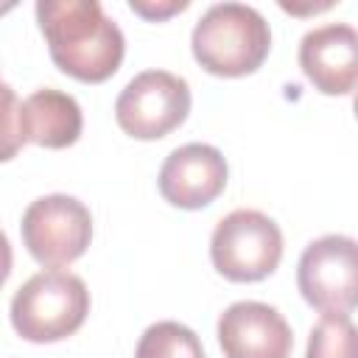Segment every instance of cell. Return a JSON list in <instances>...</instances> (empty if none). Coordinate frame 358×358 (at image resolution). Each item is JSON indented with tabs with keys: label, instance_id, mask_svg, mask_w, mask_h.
Instances as JSON below:
<instances>
[{
	"label": "cell",
	"instance_id": "obj_15",
	"mask_svg": "<svg viewBox=\"0 0 358 358\" xmlns=\"http://www.w3.org/2000/svg\"><path fill=\"white\" fill-rule=\"evenodd\" d=\"M352 109H355V117H358V95H355V101H352Z\"/></svg>",
	"mask_w": 358,
	"mask_h": 358
},
{
	"label": "cell",
	"instance_id": "obj_2",
	"mask_svg": "<svg viewBox=\"0 0 358 358\" xmlns=\"http://www.w3.org/2000/svg\"><path fill=\"white\" fill-rule=\"evenodd\" d=\"M190 48L207 73L238 78L266 62L271 28L266 17L246 3H215L196 22Z\"/></svg>",
	"mask_w": 358,
	"mask_h": 358
},
{
	"label": "cell",
	"instance_id": "obj_3",
	"mask_svg": "<svg viewBox=\"0 0 358 358\" xmlns=\"http://www.w3.org/2000/svg\"><path fill=\"white\" fill-rule=\"evenodd\" d=\"M90 313V291L70 271H39L11 299V324L25 341L50 344L73 336Z\"/></svg>",
	"mask_w": 358,
	"mask_h": 358
},
{
	"label": "cell",
	"instance_id": "obj_8",
	"mask_svg": "<svg viewBox=\"0 0 358 358\" xmlns=\"http://www.w3.org/2000/svg\"><path fill=\"white\" fill-rule=\"evenodd\" d=\"M3 90H6L3 159H11L17 145L22 143H36L45 148H67L78 140L84 117L73 95L53 90V87H42L17 106L11 87H3Z\"/></svg>",
	"mask_w": 358,
	"mask_h": 358
},
{
	"label": "cell",
	"instance_id": "obj_9",
	"mask_svg": "<svg viewBox=\"0 0 358 358\" xmlns=\"http://www.w3.org/2000/svg\"><path fill=\"white\" fill-rule=\"evenodd\" d=\"M227 176V159L215 145L187 143L165 157L157 185L168 204L182 210H201L224 193Z\"/></svg>",
	"mask_w": 358,
	"mask_h": 358
},
{
	"label": "cell",
	"instance_id": "obj_10",
	"mask_svg": "<svg viewBox=\"0 0 358 358\" xmlns=\"http://www.w3.org/2000/svg\"><path fill=\"white\" fill-rule=\"evenodd\" d=\"M218 344L227 358H288L294 333L266 302H232L218 319Z\"/></svg>",
	"mask_w": 358,
	"mask_h": 358
},
{
	"label": "cell",
	"instance_id": "obj_13",
	"mask_svg": "<svg viewBox=\"0 0 358 358\" xmlns=\"http://www.w3.org/2000/svg\"><path fill=\"white\" fill-rule=\"evenodd\" d=\"M305 358H358V324L347 313H322L308 336Z\"/></svg>",
	"mask_w": 358,
	"mask_h": 358
},
{
	"label": "cell",
	"instance_id": "obj_1",
	"mask_svg": "<svg viewBox=\"0 0 358 358\" xmlns=\"http://www.w3.org/2000/svg\"><path fill=\"white\" fill-rule=\"evenodd\" d=\"M36 22L62 73L87 84H101L117 73L126 39L98 0H39Z\"/></svg>",
	"mask_w": 358,
	"mask_h": 358
},
{
	"label": "cell",
	"instance_id": "obj_12",
	"mask_svg": "<svg viewBox=\"0 0 358 358\" xmlns=\"http://www.w3.org/2000/svg\"><path fill=\"white\" fill-rule=\"evenodd\" d=\"M134 358H204V347L190 327L165 319L140 336Z\"/></svg>",
	"mask_w": 358,
	"mask_h": 358
},
{
	"label": "cell",
	"instance_id": "obj_4",
	"mask_svg": "<svg viewBox=\"0 0 358 358\" xmlns=\"http://www.w3.org/2000/svg\"><path fill=\"white\" fill-rule=\"evenodd\" d=\"M210 257L218 274L232 282L266 280L282 257V232L260 210H232L210 238Z\"/></svg>",
	"mask_w": 358,
	"mask_h": 358
},
{
	"label": "cell",
	"instance_id": "obj_6",
	"mask_svg": "<svg viewBox=\"0 0 358 358\" xmlns=\"http://www.w3.org/2000/svg\"><path fill=\"white\" fill-rule=\"evenodd\" d=\"M190 112V87L168 70L137 73L115 101L117 126L137 140H159L179 129Z\"/></svg>",
	"mask_w": 358,
	"mask_h": 358
},
{
	"label": "cell",
	"instance_id": "obj_5",
	"mask_svg": "<svg viewBox=\"0 0 358 358\" xmlns=\"http://www.w3.org/2000/svg\"><path fill=\"white\" fill-rule=\"evenodd\" d=\"M22 243L28 255L50 268L78 260L92 241V215L84 201L64 193H50L28 204L22 213Z\"/></svg>",
	"mask_w": 358,
	"mask_h": 358
},
{
	"label": "cell",
	"instance_id": "obj_7",
	"mask_svg": "<svg viewBox=\"0 0 358 358\" xmlns=\"http://www.w3.org/2000/svg\"><path fill=\"white\" fill-rule=\"evenodd\" d=\"M296 285L305 302L322 313L358 308V241L347 235L310 241L296 266Z\"/></svg>",
	"mask_w": 358,
	"mask_h": 358
},
{
	"label": "cell",
	"instance_id": "obj_11",
	"mask_svg": "<svg viewBox=\"0 0 358 358\" xmlns=\"http://www.w3.org/2000/svg\"><path fill=\"white\" fill-rule=\"evenodd\" d=\"M299 67L324 95H347L358 84V31L347 22H327L299 42Z\"/></svg>",
	"mask_w": 358,
	"mask_h": 358
},
{
	"label": "cell",
	"instance_id": "obj_14",
	"mask_svg": "<svg viewBox=\"0 0 358 358\" xmlns=\"http://www.w3.org/2000/svg\"><path fill=\"white\" fill-rule=\"evenodd\" d=\"M131 11H137L140 17L145 20H165L176 11H185L187 8V0H171V3H148V0H131L129 3Z\"/></svg>",
	"mask_w": 358,
	"mask_h": 358
}]
</instances>
